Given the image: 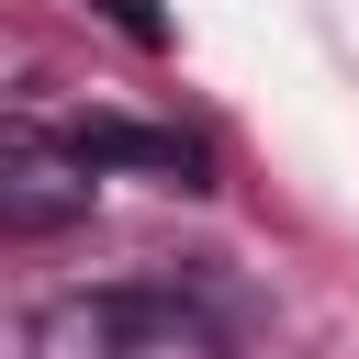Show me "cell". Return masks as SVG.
Wrapping results in <instances>:
<instances>
[{"label": "cell", "instance_id": "obj_1", "mask_svg": "<svg viewBox=\"0 0 359 359\" xmlns=\"http://www.w3.org/2000/svg\"><path fill=\"white\" fill-rule=\"evenodd\" d=\"M22 359H236V348L224 314L180 280H101V292H56Z\"/></svg>", "mask_w": 359, "mask_h": 359}, {"label": "cell", "instance_id": "obj_2", "mask_svg": "<svg viewBox=\"0 0 359 359\" xmlns=\"http://www.w3.org/2000/svg\"><path fill=\"white\" fill-rule=\"evenodd\" d=\"M90 191H101V168H79L45 112H11V135H0V224L11 236H45V224L90 213Z\"/></svg>", "mask_w": 359, "mask_h": 359}, {"label": "cell", "instance_id": "obj_3", "mask_svg": "<svg viewBox=\"0 0 359 359\" xmlns=\"http://www.w3.org/2000/svg\"><path fill=\"white\" fill-rule=\"evenodd\" d=\"M56 135H67L79 168H146V180H168V191H202V168H213L191 135H168V123H123V112H67Z\"/></svg>", "mask_w": 359, "mask_h": 359}, {"label": "cell", "instance_id": "obj_4", "mask_svg": "<svg viewBox=\"0 0 359 359\" xmlns=\"http://www.w3.org/2000/svg\"><path fill=\"white\" fill-rule=\"evenodd\" d=\"M90 11H112V22H123V34H135V45H146V56H157V45H168V11H157V0H90Z\"/></svg>", "mask_w": 359, "mask_h": 359}]
</instances>
